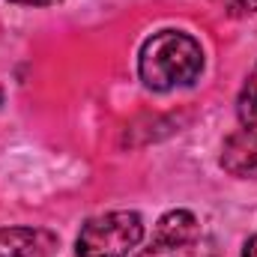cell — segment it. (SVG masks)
<instances>
[{
  "instance_id": "cell-9",
  "label": "cell",
  "mask_w": 257,
  "mask_h": 257,
  "mask_svg": "<svg viewBox=\"0 0 257 257\" xmlns=\"http://www.w3.org/2000/svg\"><path fill=\"white\" fill-rule=\"evenodd\" d=\"M242 257H257V236H251V239L245 242V251H242Z\"/></svg>"
},
{
  "instance_id": "cell-6",
  "label": "cell",
  "mask_w": 257,
  "mask_h": 257,
  "mask_svg": "<svg viewBox=\"0 0 257 257\" xmlns=\"http://www.w3.org/2000/svg\"><path fill=\"white\" fill-rule=\"evenodd\" d=\"M138 257H218V248L209 236H194V239H186V242H156L141 251Z\"/></svg>"
},
{
  "instance_id": "cell-2",
  "label": "cell",
  "mask_w": 257,
  "mask_h": 257,
  "mask_svg": "<svg viewBox=\"0 0 257 257\" xmlns=\"http://www.w3.org/2000/svg\"><path fill=\"white\" fill-rule=\"evenodd\" d=\"M144 239V221L132 209L90 218L78 233V257H126Z\"/></svg>"
},
{
  "instance_id": "cell-5",
  "label": "cell",
  "mask_w": 257,
  "mask_h": 257,
  "mask_svg": "<svg viewBox=\"0 0 257 257\" xmlns=\"http://www.w3.org/2000/svg\"><path fill=\"white\" fill-rule=\"evenodd\" d=\"M194 236H200L197 218L192 212H186V209H174V212L159 218L153 239L156 242H186V239H194Z\"/></svg>"
},
{
  "instance_id": "cell-7",
  "label": "cell",
  "mask_w": 257,
  "mask_h": 257,
  "mask_svg": "<svg viewBox=\"0 0 257 257\" xmlns=\"http://www.w3.org/2000/svg\"><path fill=\"white\" fill-rule=\"evenodd\" d=\"M236 114H239V123L245 128H257V63H254V69L248 72L242 90H239Z\"/></svg>"
},
{
  "instance_id": "cell-1",
  "label": "cell",
  "mask_w": 257,
  "mask_h": 257,
  "mask_svg": "<svg viewBox=\"0 0 257 257\" xmlns=\"http://www.w3.org/2000/svg\"><path fill=\"white\" fill-rule=\"evenodd\" d=\"M141 81L150 90H174L194 84L203 72V51L183 30H162L150 36L138 57Z\"/></svg>"
},
{
  "instance_id": "cell-3",
  "label": "cell",
  "mask_w": 257,
  "mask_h": 257,
  "mask_svg": "<svg viewBox=\"0 0 257 257\" xmlns=\"http://www.w3.org/2000/svg\"><path fill=\"white\" fill-rule=\"evenodd\" d=\"M57 236L42 227H0V257H51Z\"/></svg>"
},
{
  "instance_id": "cell-8",
  "label": "cell",
  "mask_w": 257,
  "mask_h": 257,
  "mask_svg": "<svg viewBox=\"0 0 257 257\" xmlns=\"http://www.w3.org/2000/svg\"><path fill=\"white\" fill-rule=\"evenodd\" d=\"M227 15L242 18V15H254L257 12V0H215Z\"/></svg>"
},
{
  "instance_id": "cell-4",
  "label": "cell",
  "mask_w": 257,
  "mask_h": 257,
  "mask_svg": "<svg viewBox=\"0 0 257 257\" xmlns=\"http://www.w3.org/2000/svg\"><path fill=\"white\" fill-rule=\"evenodd\" d=\"M221 165L233 177H257V128H239L224 141Z\"/></svg>"
},
{
  "instance_id": "cell-10",
  "label": "cell",
  "mask_w": 257,
  "mask_h": 257,
  "mask_svg": "<svg viewBox=\"0 0 257 257\" xmlns=\"http://www.w3.org/2000/svg\"><path fill=\"white\" fill-rule=\"evenodd\" d=\"M15 3H27V6H51V3H60V0H15Z\"/></svg>"
}]
</instances>
